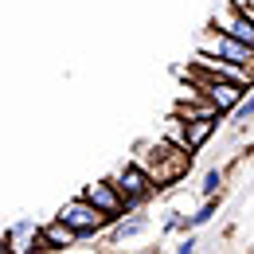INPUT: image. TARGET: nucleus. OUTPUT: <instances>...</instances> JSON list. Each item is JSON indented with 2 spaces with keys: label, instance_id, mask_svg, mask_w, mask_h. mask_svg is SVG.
<instances>
[{
  "label": "nucleus",
  "instance_id": "f257e3e1",
  "mask_svg": "<svg viewBox=\"0 0 254 254\" xmlns=\"http://www.w3.org/2000/svg\"><path fill=\"white\" fill-rule=\"evenodd\" d=\"M191 157H195V153L180 149V145H176V141H168V137H160L157 145H141L133 160L149 172L153 188L164 191V188H172L176 180H184V176L191 172Z\"/></svg>",
  "mask_w": 254,
  "mask_h": 254
},
{
  "label": "nucleus",
  "instance_id": "f03ea898",
  "mask_svg": "<svg viewBox=\"0 0 254 254\" xmlns=\"http://www.w3.org/2000/svg\"><path fill=\"white\" fill-rule=\"evenodd\" d=\"M188 78H191V86H195V94L207 98L219 114H231V110L239 106V98L251 90V86L231 82V78H211V74H203V70H195V66H188Z\"/></svg>",
  "mask_w": 254,
  "mask_h": 254
},
{
  "label": "nucleus",
  "instance_id": "7ed1b4c3",
  "mask_svg": "<svg viewBox=\"0 0 254 254\" xmlns=\"http://www.w3.org/2000/svg\"><path fill=\"white\" fill-rule=\"evenodd\" d=\"M110 184L118 188V195L126 199L129 211H137L141 203H149L153 195H157V188H153V180H149V172L137 164V160H126L114 176H110Z\"/></svg>",
  "mask_w": 254,
  "mask_h": 254
},
{
  "label": "nucleus",
  "instance_id": "20e7f679",
  "mask_svg": "<svg viewBox=\"0 0 254 254\" xmlns=\"http://www.w3.org/2000/svg\"><path fill=\"white\" fill-rule=\"evenodd\" d=\"M55 219H63L78 239H90V235H98V231H106V227H110V215H106V211H98L94 203H90V199H82V195H78V199H70V203H63Z\"/></svg>",
  "mask_w": 254,
  "mask_h": 254
},
{
  "label": "nucleus",
  "instance_id": "39448f33",
  "mask_svg": "<svg viewBox=\"0 0 254 254\" xmlns=\"http://www.w3.org/2000/svg\"><path fill=\"white\" fill-rule=\"evenodd\" d=\"M199 51L203 55H219V59H231V63H243V66H254V47L239 43L235 35L219 32V28H207L199 35Z\"/></svg>",
  "mask_w": 254,
  "mask_h": 254
},
{
  "label": "nucleus",
  "instance_id": "423d86ee",
  "mask_svg": "<svg viewBox=\"0 0 254 254\" xmlns=\"http://www.w3.org/2000/svg\"><path fill=\"white\" fill-rule=\"evenodd\" d=\"M191 66H195V70H203V74H211V78H231V82L254 86V66L231 63V59H219V55H203V51H195Z\"/></svg>",
  "mask_w": 254,
  "mask_h": 254
},
{
  "label": "nucleus",
  "instance_id": "0eeeda50",
  "mask_svg": "<svg viewBox=\"0 0 254 254\" xmlns=\"http://www.w3.org/2000/svg\"><path fill=\"white\" fill-rule=\"evenodd\" d=\"M82 199H90L98 211H106V215H110V223L122 219V215H129L126 199H122V195H118V188L110 184V176H106V180H94V184H86V188H82Z\"/></svg>",
  "mask_w": 254,
  "mask_h": 254
},
{
  "label": "nucleus",
  "instance_id": "6e6552de",
  "mask_svg": "<svg viewBox=\"0 0 254 254\" xmlns=\"http://www.w3.org/2000/svg\"><path fill=\"white\" fill-rule=\"evenodd\" d=\"M215 28L227 35H235L239 43H247V47H254V24H251V16L239 8V4H227V8H219L215 12Z\"/></svg>",
  "mask_w": 254,
  "mask_h": 254
},
{
  "label": "nucleus",
  "instance_id": "1a4fd4ad",
  "mask_svg": "<svg viewBox=\"0 0 254 254\" xmlns=\"http://www.w3.org/2000/svg\"><path fill=\"white\" fill-rule=\"evenodd\" d=\"M219 118L223 114H203V118H184V145H188L191 153H199L207 141H211V133L219 129Z\"/></svg>",
  "mask_w": 254,
  "mask_h": 254
},
{
  "label": "nucleus",
  "instance_id": "9d476101",
  "mask_svg": "<svg viewBox=\"0 0 254 254\" xmlns=\"http://www.w3.org/2000/svg\"><path fill=\"white\" fill-rule=\"evenodd\" d=\"M39 239H43V247H47V251H66V247H74V243H78V235H74L63 219H51L47 227H39Z\"/></svg>",
  "mask_w": 254,
  "mask_h": 254
},
{
  "label": "nucleus",
  "instance_id": "9b49d317",
  "mask_svg": "<svg viewBox=\"0 0 254 254\" xmlns=\"http://www.w3.org/2000/svg\"><path fill=\"white\" fill-rule=\"evenodd\" d=\"M110 227H114V235H110V239H114V243H122V239L141 235V231L149 227V219H145V215H133V219H126V215H122V219H114Z\"/></svg>",
  "mask_w": 254,
  "mask_h": 254
},
{
  "label": "nucleus",
  "instance_id": "f8f14e48",
  "mask_svg": "<svg viewBox=\"0 0 254 254\" xmlns=\"http://www.w3.org/2000/svg\"><path fill=\"white\" fill-rule=\"evenodd\" d=\"M215 211H219V195H203V207L191 215V231H195V227H203V223H211Z\"/></svg>",
  "mask_w": 254,
  "mask_h": 254
},
{
  "label": "nucleus",
  "instance_id": "ddd939ff",
  "mask_svg": "<svg viewBox=\"0 0 254 254\" xmlns=\"http://www.w3.org/2000/svg\"><path fill=\"white\" fill-rule=\"evenodd\" d=\"M164 137H168V141H176L180 149H188V145H184V118H180V114H172V118H168V126H164ZM188 153H191V149H188Z\"/></svg>",
  "mask_w": 254,
  "mask_h": 254
},
{
  "label": "nucleus",
  "instance_id": "4468645a",
  "mask_svg": "<svg viewBox=\"0 0 254 254\" xmlns=\"http://www.w3.org/2000/svg\"><path fill=\"white\" fill-rule=\"evenodd\" d=\"M231 114H235L239 122H254V86H251V90H247L243 98H239V106H235Z\"/></svg>",
  "mask_w": 254,
  "mask_h": 254
},
{
  "label": "nucleus",
  "instance_id": "2eb2a0df",
  "mask_svg": "<svg viewBox=\"0 0 254 254\" xmlns=\"http://www.w3.org/2000/svg\"><path fill=\"white\" fill-rule=\"evenodd\" d=\"M199 191H203V195H219V191H223V172H219V168H211V172L203 176V188H199Z\"/></svg>",
  "mask_w": 254,
  "mask_h": 254
},
{
  "label": "nucleus",
  "instance_id": "dca6fc26",
  "mask_svg": "<svg viewBox=\"0 0 254 254\" xmlns=\"http://www.w3.org/2000/svg\"><path fill=\"white\" fill-rule=\"evenodd\" d=\"M195 247H199V243H195V235L188 231V239H184V243L176 247V254H195Z\"/></svg>",
  "mask_w": 254,
  "mask_h": 254
},
{
  "label": "nucleus",
  "instance_id": "f3484780",
  "mask_svg": "<svg viewBox=\"0 0 254 254\" xmlns=\"http://www.w3.org/2000/svg\"><path fill=\"white\" fill-rule=\"evenodd\" d=\"M235 4H239V8H243V12L251 16V24H254V8H251V4H243V0H235Z\"/></svg>",
  "mask_w": 254,
  "mask_h": 254
},
{
  "label": "nucleus",
  "instance_id": "a211bd4d",
  "mask_svg": "<svg viewBox=\"0 0 254 254\" xmlns=\"http://www.w3.org/2000/svg\"><path fill=\"white\" fill-rule=\"evenodd\" d=\"M141 254H157V251H153V247H149V251H141Z\"/></svg>",
  "mask_w": 254,
  "mask_h": 254
},
{
  "label": "nucleus",
  "instance_id": "6ab92c4d",
  "mask_svg": "<svg viewBox=\"0 0 254 254\" xmlns=\"http://www.w3.org/2000/svg\"><path fill=\"white\" fill-rule=\"evenodd\" d=\"M243 4H251V8H254V0H243Z\"/></svg>",
  "mask_w": 254,
  "mask_h": 254
}]
</instances>
